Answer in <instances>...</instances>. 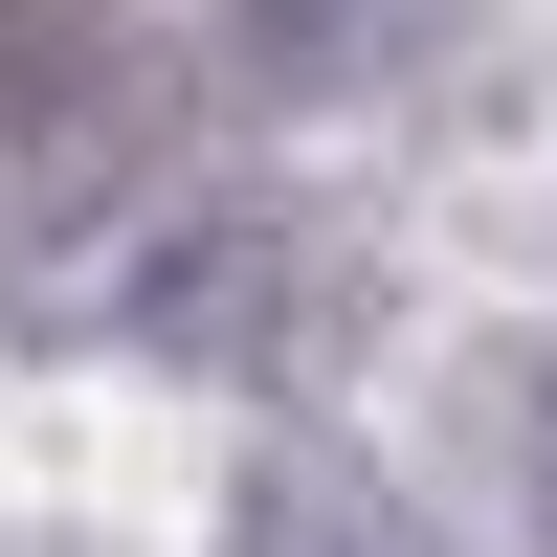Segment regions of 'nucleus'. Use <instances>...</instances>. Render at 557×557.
<instances>
[{
    "instance_id": "nucleus-1",
    "label": "nucleus",
    "mask_w": 557,
    "mask_h": 557,
    "mask_svg": "<svg viewBox=\"0 0 557 557\" xmlns=\"http://www.w3.org/2000/svg\"><path fill=\"white\" fill-rule=\"evenodd\" d=\"M157 157V45L134 0H0V246H67Z\"/></svg>"
},
{
    "instance_id": "nucleus-2",
    "label": "nucleus",
    "mask_w": 557,
    "mask_h": 557,
    "mask_svg": "<svg viewBox=\"0 0 557 557\" xmlns=\"http://www.w3.org/2000/svg\"><path fill=\"white\" fill-rule=\"evenodd\" d=\"M89 312H112L157 380H246V357H290L312 312H335V246H312L290 201H157L89 268Z\"/></svg>"
},
{
    "instance_id": "nucleus-3",
    "label": "nucleus",
    "mask_w": 557,
    "mask_h": 557,
    "mask_svg": "<svg viewBox=\"0 0 557 557\" xmlns=\"http://www.w3.org/2000/svg\"><path fill=\"white\" fill-rule=\"evenodd\" d=\"M223 557H446V535L401 513L357 446H246V469H223Z\"/></svg>"
},
{
    "instance_id": "nucleus-4",
    "label": "nucleus",
    "mask_w": 557,
    "mask_h": 557,
    "mask_svg": "<svg viewBox=\"0 0 557 557\" xmlns=\"http://www.w3.org/2000/svg\"><path fill=\"white\" fill-rule=\"evenodd\" d=\"M246 67L268 89H380L401 67V0H246Z\"/></svg>"
},
{
    "instance_id": "nucleus-5",
    "label": "nucleus",
    "mask_w": 557,
    "mask_h": 557,
    "mask_svg": "<svg viewBox=\"0 0 557 557\" xmlns=\"http://www.w3.org/2000/svg\"><path fill=\"white\" fill-rule=\"evenodd\" d=\"M535 535H557V357H535Z\"/></svg>"
}]
</instances>
